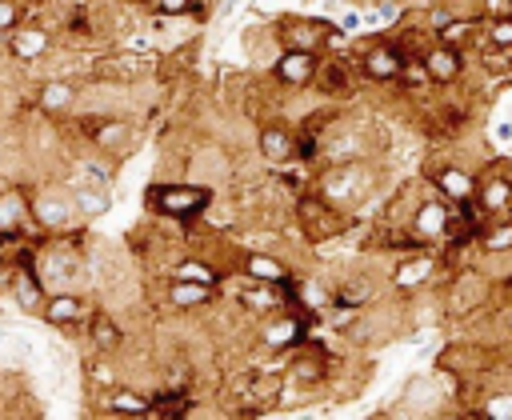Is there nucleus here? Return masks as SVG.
Instances as JSON below:
<instances>
[{
	"mask_svg": "<svg viewBox=\"0 0 512 420\" xmlns=\"http://www.w3.org/2000/svg\"><path fill=\"white\" fill-rule=\"evenodd\" d=\"M296 216H300L304 236H308L312 244H320V240H328V236H336V232L344 228L340 204H332V200H324V196H304V200L296 204Z\"/></svg>",
	"mask_w": 512,
	"mask_h": 420,
	"instance_id": "nucleus-4",
	"label": "nucleus"
},
{
	"mask_svg": "<svg viewBox=\"0 0 512 420\" xmlns=\"http://www.w3.org/2000/svg\"><path fill=\"white\" fill-rule=\"evenodd\" d=\"M432 276H436V260H432V256H408V260H400V264H396L392 284L412 292V288H424Z\"/></svg>",
	"mask_w": 512,
	"mask_h": 420,
	"instance_id": "nucleus-22",
	"label": "nucleus"
},
{
	"mask_svg": "<svg viewBox=\"0 0 512 420\" xmlns=\"http://www.w3.org/2000/svg\"><path fill=\"white\" fill-rule=\"evenodd\" d=\"M92 144H96L100 152L128 148V144H132V128H128L124 120H104V124H96V128H92Z\"/></svg>",
	"mask_w": 512,
	"mask_h": 420,
	"instance_id": "nucleus-27",
	"label": "nucleus"
},
{
	"mask_svg": "<svg viewBox=\"0 0 512 420\" xmlns=\"http://www.w3.org/2000/svg\"><path fill=\"white\" fill-rule=\"evenodd\" d=\"M48 288H44V280H40V272H36V264L24 256L16 268H12V296H16V304L24 308V312H40L44 308V296Z\"/></svg>",
	"mask_w": 512,
	"mask_h": 420,
	"instance_id": "nucleus-11",
	"label": "nucleus"
},
{
	"mask_svg": "<svg viewBox=\"0 0 512 420\" xmlns=\"http://www.w3.org/2000/svg\"><path fill=\"white\" fill-rule=\"evenodd\" d=\"M156 68L152 56H140V52H116L108 60H100V80H120V84H132V80H144L148 72Z\"/></svg>",
	"mask_w": 512,
	"mask_h": 420,
	"instance_id": "nucleus-15",
	"label": "nucleus"
},
{
	"mask_svg": "<svg viewBox=\"0 0 512 420\" xmlns=\"http://www.w3.org/2000/svg\"><path fill=\"white\" fill-rule=\"evenodd\" d=\"M172 276H176V280H196V284H212V288H216L224 272H220V268H212L208 260H196V256H188V260H180V264L172 268Z\"/></svg>",
	"mask_w": 512,
	"mask_h": 420,
	"instance_id": "nucleus-28",
	"label": "nucleus"
},
{
	"mask_svg": "<svg viewBox=\"0 0 512 420\" xmlns=\"http://www.w3.org/2000/svg\"><path fill=\"white\" fill-rule=\"evenodd\" d=\"M476 28H480V20L476 16H456V20H444L440 28H436V40H444V44H468L472 36H476Z\"/></svg>",
	"mask_w": 512,
	"mask_h": 420,
	"instance_id": "nucleus-29",
	"label": "nucleus"
},
{
	"mask_svg": "<svg viewBox=\"0 0 512 420\" xmlns=\"http://www.w3.org/2000/svg\"><path fill=\"white\" fill-rule=\"evenodd\" d=\"M188 412H192V400L184 392L152 396V408H148V416H188Z\"/></svg>",
	"mask_w": 512,
	"mask_h": 420,
	"instance_id": "nucleus-31",
	"label": "nucleus"
},
{
	"mask_svg": "<svg viewBox=\"0 0 512 420\" xmlns=\"http://www.w3.org/2000/svg\"><path fill=\"white\" fill-rule=\"evenodd\" d=\"M360 192H364V168H352V164H340V168H332L320 180V196L332 200V204H340V208L344 204H356Z\"/></svg>",
	"mask_w": 512,
	"mask_h": 420,
	"instance_id": "nucleus-10",
	"label": "nucleus"
},
{
	"mask_svg": "<svg viewBox=\"0 0 512 420\" xmlns=\"http://www.w3.org/2000/svg\"><path fill=\"white\" fill-rule=\"evenodd\" d=\"M8 188H12V184H8V180H4V176H0V192H8Z\"/></svg>",
	"mask_w": 512,
	"mask_h": 420,
	"instance_id": "nucleus-38",
	"label": "nucleus"
},
{
	"mask_svg": "<svg viewBox=\"0 0 512 420\" xmlns=\"http://www.w3.org/2000/svg\"><path fill=\"white\" fill-rule=\"evenodd\" d=\"M256 144H260V156H264L268 164H288V160L296 156V136H292L284 124H264Z\"/></svg>",
	"mask_w": 512,
	"mask_h": 420,
	"instance_id": "nucleus-19",
	"label": "nucleus"
},
{
	"mask_svg": "<svg viewBox=\"0 0 512 420\" xmlns=\"http://www.w3.org/2000/svg\"><path fill=\"white\" fill-rule=\"evenodd\" d=\"M152 8L164 16H188V12H196V0H152Z\"/></svg>",
	"mask_w": 512,
	"mask_h": 420,
	"instance_id": "nucleus-35",
	"label": "nucleus"
},
{
	"mask_svg": "<svg viewBox=\"0 0 512 420\" xmlns=\"http://www.w3.org/2000/svg\"><path fill=\"white\" fill-rule=\"evenodd\" d=\"M212 300V284H196V280H176L168 284V304L172 308H200Z\"/></svg>",
	"mask_w": 512,
	"mask_h": 420,
	"instance_id": "nucleus-26",
	"label": "nucleus"
},
{
	"mask_svg": "<svg viewBox=\"0 0 512 420\" xmlns=\"http://www.w3.org/2000/svg\"><path fill=\"white\" fill-rule=\"evenodd\" d=\"M476 240H480L484 252H512V220H500L492 228H480Z\"/></svg>",
	"mask_w": 512,
	"mask_h": 420,
	"instance_id": "nucleus-30",
	"label": "nucleus"
},
{
	"mask_svg": "<svg viewBox=\"0 0 512 420\" xmlns=\"http://www.w3.org/2000/svg\"><path fill=\"white\" fill-rule=\"evenodd\" d=\"M328 324H332V328H348V324H352V312H332Z\"/></svg>",
	"mask_w": 512,
	"mask_h": 420,
	"instance_id": "nucleus-37",
	"label": "nucleus"
},
{
	"mask_svg": "<svg viewBox=\"0 0 512 420\" xmlns=\"http://www.w3.org/2000/svg\"><path fill=\"white\" fill-rule=\"evenodd\" d=\"M400 68H404V52L392 48V44H372L360 56V76L372 80V84H396L400 80Z\"/></svg>",
	"mask_w": 512,
	"mask_h": 420,
	"instance_id": "nucleus-8",
	"label": "nucleus"
},
{
	"mask_svg": "<svg viewBox=\"0 0 512 420\" xmlns=\"http://www.w3.org/2000/svg\"><path fill=\"white\" fill-rule=\"evenodd\" d=\"M400 84H404V88H424V84H432V72H428V64H424V52H420V56H404Z\"/></svg>",
	"mask_w": 512,
	"mask_h": 420,
	"instance_id": "nucleus-32",
	"label": "nucleus"
},
{
	"mask_svg": "<svg viewBox=\"0 0 512 420\" xmlns=\"http://www.w3.org/2000/svg\"><path fill=\"white\" fill-rule=\"evenodd\" d=\"M20 16H24V8L16 0H0V32L20 28Z\"/></svg>",
	"mask_w": 512,
	"mask_h": 420,
	"instance_id": "nucleus-34",
	"label": "nucleus"
},
{
	"mask_svg": "<svg viewBox=\"0 0 512 420\" xmlns=\"http://www.w3.org/2000/svg\"><path fill=\"white\" fill-rule=\"evenodd\" d=\"M104 408H108L112 416H148L152 396H144V392H136V388H108V392H104Z\"/></svg>",
	"mask_w": 512,
	"mask_h": 420,
	"instance_id": "nucleus-24",
	"label": "nucleus"
},
{
	"mask_svg": "<svg viewBox=\"0 0 512 420\" xmlns=\"http://www.w3.org/2000/svg\"><path fill=\"white\" fill-rule=\"evenodd\" d=\"M424 64L432 72V84H456L464 76V52L456 44H444V40L424 48Z\"/></svg>",
	"mask_w": 512,
	"mask_h": 420,
	"instance_id": "nucleus-13",
	"label": "nucleus"
},
{
	"mask_svg": "<svg viewBox=\"0 0 512 420\" xmlns=\"http://www.w3.org/2000/svg\"><path fill=\"white\" fill-rule=\"evenodd\" d=\"M240 272H244V276H252V280L284 284V288H288V280H292L288 264H284L280 256H268V252H244V256H240Z\"/></svg>",
	"mask_w": 512,
	"mask_h": 420,
	"instance_id": "nucleus-18",
	"label": "nucleus"
},
{
	"mask_svg": "<svg viewBox=\"0 0 512 420\" xmlns=\"http://www.w3.org/2000/svg\"><path fill=\"white\" fill-rule=\"evenodd\" d=\"M0 248H4V244H0Z\"/></svg>",
	"mask_w": 512,
	"mask_h": 420,
	"instance_id": "nucleus-39",
	"label": "nucleus"
},
{
	"mask_svg": "<svg viewBox=\"0 0 512 420\" xmlns=\"http://www.w3.org/2000/svg\"><path fill=\"white\" fill-rule=\"evenodd\" d=\"M28 204H32V220H36V228H44V232H64L68 220L76 216V200H72V192L56 188V184L36 188V192L28 196Z\"/></svg>",
	"mask_w": 512,
	"mask_h": 420,
	"instance_id": "nucleus-2",
	"label": "nucleus"
},
{
	"mask_svg": "<svg viewBox=\"0 0 512 420\" xmlns=\"http://www.w3.org/2000/svg\"><path fill=\"white\" fill-rule=\"evenodd\" d=\"M144 204L168 220H192L212 204V188H204V184H152L144 192Z\"/></svg>",
	"mask_w": 512,
	"mask_h": 420,
	"instance_id": "nucleus-1",
	"label": "nucleus"
},
{
	"mask_svg": "<svg viewBox=\"0 0 512 420\" xmlns=\"http://www.w3.org/2000/svg\"><path fill=\"white\" fill-rule=\"evenodd\" d=\"M304 316L300 312H272V320L260 328V344L264 348H292L304 336Z\"/></svg>",
	"mask_w": 512,
	"mask_h": 420,
	"instance_id": "nucleus-17",
	"label": "nucleus"
},
{
	"mask_svg": "<svg viewBox=\"0 0 512 420\" xmlns=\"http://www.w3.org/2000/svg\"><path fill=\"white\" fill-rule=\"evenodd\" d=\"M28 224H36L32 220V204H28V192H20V188L0 192V244L20 240Z\"/></svg>",
	"mask_w": 512,
	"mask_h": 420,
	"instance_id": "nucleus-7",
	"label": "nucleus"
},
{
	"mask_svg": "<svg viewBox=\"0 0 512 420\" xmlns=\"http://www.w3.org/2000/svg\"><path fill=\"white\" fill-rule=\"evenodd\" d=\"M88 340H92V348L96 352H116L120 344H124V328H120V320H112V316H104V312H96V316H88Z\"/></svg>",
	"mask_w": 512,
	"mask_h": 420,
	"instance_id": "nucleus-23",
	"label": "nucleus"
},
{
	"mask_svg": "<svg viewBox=\"0 0 512 420\" xmlns=\"http://www.w3.org/2000/svg\"><path fill=\"white\" fill-rule=\"evenodd\" d=\"M40 316H44V324L72 332V328H80L92 312H88V300H84V296H76V292H52V296L44 300Z\"/></svg>",
	"mask_w": 512,
	"mask_h": 420,
	"instance_id": "nucleus-6",
	"label": "nucleus"
},
{
	"mask_svg": "<svg viewBox=\"0 0 512 420\" xmlns=\"http://www.w3.org/2000/svg\"><path fill=\"white\" fill-rule=\"evenodd\" d=\"M448 220H452V200L436 192V196H428V200L416 204V212H412V232H416L420 240H440V236L448 232Z\"/></svg>",
	"mask_w": 512,
	"mask_h": 420,
	"instance_id": "nucleus-9",
	"label": "nucleus"
},
{
	"mask_svg": "<svg viewBox=\"0 0 512 420\" xmlns=\"http://www.w3.org/2000/svg\"><path fill=\"white\" fill-rule=\"evenodd\" d=\"M72 200H76V212H80L84 220L104 216V212H108V204H112V196H108V188H104V184H84V180L72 188Z\"/></svg>",
	"mask_w": 512,
	"mask_h": 420,
	"instance_id": "nucleus-25",
	"label": "nucleus"
},
{
	"mask_svg": "<svg viewBox=\"0 0 512 420\" xmlns=\"http://www.w3.org/2000/svg\"><path fill=\"white\" fill-rule=\"evenodd\" d=\"M316 76H320V60L308 48H284L280 60L272 64V80L284 88H308L316 84Z\"/></svg>",
	"mask_w": 512,
	"mask_h": 420,
	"instance_id": "nucleus-5",
	"label": "nucleus"
},
{
	"mask_svg": "<svg viewBox=\"0 0 512 420\" xmlns=\"http://www.w3.org/2000/svg\"><path fill=\"white\" fill-rule=\"evenodd\" d=\"M76 96H80V88H76L72 80L52 76V80H44V84H40L36 108H40V112H48V116H60V112H68V108L76 104Z\"/></svg>",
	"mask_w": 512,
	"mask_h": 420,
	"instance_id": "nucleus-20",
	"label": "nucleus"
},
{
	"mask_svg": "<svg viewBox=\"0 0 512 420\" xmlns=\"http://www.w3.org/2000/svg\"><path fill=\"white\" fill-rule=\"evenodd\" d=\"M276 36H280L284 48H308V52H316V48H324L340 32L328 20H320V16H280Z\"/></svg>",
	"mask_w": 512,
	"mask_h": 420,
	"instance_id": "nucleus-3",
	"label": "nucleus"
},
{
	"mask_svg": "<svg viewBox=\"0 0 512 420\" xmlns=\"http://www.w3.org/2000/svg\"><path fill=\"white\" fill-rule=\"evenodd\" d=\"M484 36H488V44H496V48H512V12L492 16L488 28H484Z\"/></svg>",
	"mask_w": 512,
	"mask_h": 420,
	"instance_id": "nucleus-33",
	"label": "nucleus"
},
{
	"mask_svg": "<svg viewBox=\"0 0 512 420\" xmlns=\"http://www.w3.org/2000/svg\"><path fill=\"white\" fill-rule=\"evenodd\" d=\"M484 416H496V420H512V400L508 396H492L484 404Z\"/></svg>",
	"mask_w": 512,
	"mask_h": 420,
	"instance_id": "nucleus-36",
	"label": "nucleus"
},
{
	"mask_svg": "<svg viewBox=\"0 0 512 420\" xmlns=\"http://www.w3.org/2000/svg\"><path fill=\"white\" fill-rule=\"evenodd\" d=\"M280 288L284 284H268V280H252L248 276V284L240 288V304L248 308V312H260V316H268V312H280Z\"/></svg>",
	"mask_w": 512,
	"mask_h": 420,
	"instance_id": "nucleus-21",
	"label": "nucleus"
},
{
	"mask_svg": "<svg viewBox=\"0 0 512 420\" xmlns=\"http://www.w3.org/2000/svg\"><path fill=\"white\" fill-rule=\"evenodd\" d=\"M48 48H52V32L44 24H20V28H12V40H8L12 60L32 64V60L48 56Z\"/></svg>",
	"mask_w": 512,
	"mask_h": 420,
	"instance_id": "nucleus-12",
	"label": "nucleus"
},
{
	"mask_svg": "<svg viewBox=\"0 0 512 420\" xmlns=\"http://www.w3.org/2000/svg\"><path fill=\"white\" fill-rule=\"evenodd\" d=\"M428 180H432V188H436L440 196H448L452 204H468V200L476 196V176H472L468 168L444 164V168H432Z\"/></svg>",
	"mask_w": 512,
	"mask_h": 420,
	"instance_id": "nucleus-14",
	"label": "nucleus"
},
{
	"mask_svg": "<svg viewBox=\"0 0 512 420\" xmlns=\"http://www.w3.org/2000/svg\"><path fill=\"white\" fill-rule=\"evenodd\" d=\"M472 204H476L480 212H488V216H504V212H512V180L500 176V172L476 180V196H472Z\"/></svg>",
	"mask_w": 512,
	"mask_h": 420,
	"instance_id": "nucleus-16",
	"label": "nucleus"
}]
</instances>
